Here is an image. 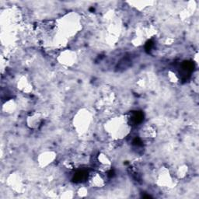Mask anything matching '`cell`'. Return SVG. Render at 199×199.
<instances>
[{"instance_id": "6da1fadb", "label": "cell", "mask_w": 199, "mask_h": 199, "mask_svg": "<svg viewBox=\"0 0 199 199\" xmlns=\"http://www.w3.org/2000/svg\"><path fill=\"white\" fill-rule=\"evenodd\" d=\"M142 120H143V114L141 112H139V111L133 113L132 115L131 116V121L135 124H139V123L142 122Z\"/></svg>"}, {"instance_id": "7a4b0ae2", "label": "cell", "mask_w": 199, "mask_h": 199, "mask_svg": "<svg viewBox=\"0 0 199 199\" xmlns=\"http://www.w3.org/2000/svg\"><path fill=\"white\" fill-rule=\"evenodd\" d=\"M87 177V173L85 171H79L78 173H76L74 177V181L75 182H80V181H83Z\"/></svg>"}]
</instances>
